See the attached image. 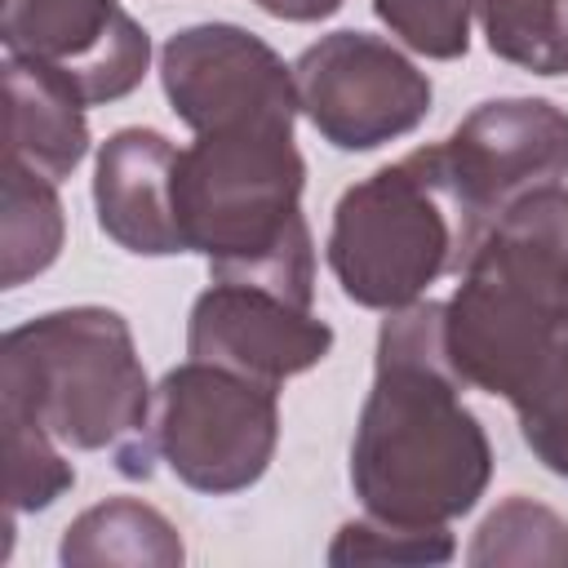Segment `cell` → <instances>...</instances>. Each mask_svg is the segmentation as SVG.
<instances>
[{"instance_id": "obj_1", "label": "cell", "mask_w": 568, "mask_h": 568, "mask_svg": "<svg viewBox=\"0 0 568 568\" xmlns=\"http://www.w3.org/2000/svg\"><path fill=\"white\" fill-rule=\"evenodd\" d=\"M444 346V302L386 311L373 386L351 439V488L368 519L390 528H448L493 479V444L462 404Z\"/></svg>"}, {"instance_id": "obj_2", "label": "cell", "mask_w": 568, "mask_h": 568, "mask_svg": "<svg viewBox=\"0 0 568 568\" xmlns=\"http://www.w3.org/2000/svg\"><path fill=\"white\" fill-rule=\"evenodd\" d=\"M306 164L293 124H235L195 133L178 151V226L213 280L266 284L315 306V244L302 217Z\"/></svg>"}, {"instance_id": "obj_3", "label": "cell", "mask_w": 568, "mask_h": 568, "mask_svg": "<svg viewBox=\"0 0 568 568\" xmlns=\"http://www.w3.org/2000/svg\"><path fill=\"white\" fill-rule=\"evenodd\" d=\"M0 408L40 422L67 448H106L129 479L155 475L146 368L129 320L111 306H62L9 328L0 342Z\"/></svg>"}, {"instance_id": "obj_4", "label": "cell", "mask_w": 568, "mask_h": 568, "mask_svg": "<svg viewBox=\"0 0 568 568\" xmlns=\"http://www.w3.org/2000/svg\"><path fill=\"white\" fill-rule=\"evenodd\" d=\"M484 222L462 204L444 146H417L342 191L328 226V271L346 302L399 311L435 280L462 271Z\"/></svg>"}, {"instance_id": "obj_5", "label": "cell", "mask_w": 568, "mask_h": 568, "mask_svg": "<svg viewBox=\"0 0 568 568\" xmlns=\"http://www.w3.org/2000/svg\"><path fill=\"white\" fill-rule=\"evenodd\" d=\"M280 386L244 377L226 364L186 359L155 386L160 462L204 497L253 488L280 444Z\"/></svg>"}, {"instance_id": "obj_6", "label": "cell", "mask_w": 568, "mask_h": 568, "mask_svg": "<svg viewBox=\"0 0 568 568\" xmlns=\"http://www.w3.org/2000/svg\"><path fill=\"white\" fill-rule=\"evenodd\" d=\"M297 106L337 151H377L408 138L430 115V75L390 40L368 31H333L293 62Z\"/></svg>"}, {"instance_id": "obj_7", "label": "cell", "mask_w": 568, "mask_h": 568, "mask_svg": "<svg viewBox=\"0 0 568 568\" xmlns=\"http://www.w3.org/2000/svg\"><path fill=\"white\" fill-rule=\"evenodd\" d=\"M160 84L191 133L235 124H297L293 67L235 22L182 27L160 49Z\"/></svg>"}, {"instance_id": "obj_8", "label": "cell", "mask_w": 568, "mask_h": 568, "mask_svg": "<svg viewBox=\"0 0 568 568\" xmlns=\"http://www.w3.org/2000/svg\"><path fill=\"white\" fill-rule=\"evenodd\" d=\"M439 146L462 204L488 226L519 195L568 178V111L546 98H493Z\"/></svg>"}, {"instance_id": "obj_9", "label": "cell", "mask_w": 568, "mask_h": 568, "mask_svg": "<svg viewBox=\"0 0 568 568\" xmlns=\"http://www.w3.org/2000/svg\"><path fill=\"white\" fill-rule=\"evenodd\" d=\"M0 40L71 80L89 106L129 98L151 67V36L120 0H4Z\"/></svg>"}, {"instance_id": "obj_10", "label": "cell", "mask_w": 568, "mask_h": 568, "mask_svg": "<svg viewBox=\"0 0 568 568\" xmlns=\"http://www.w3.org/2000/svg\"><path fill=\"white\" fill-rule=\"evenodd\" d=\"M333 351V324L266 284L213 280L186 320V355L284 386Z\"/></svg>"}, {"instance_id": "obj_11", "label": "cell", "mask_w": 568, "mask_h": 568, "mask_svg": "<svg viewBox=\"0 0 568 568\" xmlns=\"http://www.w3.org/2000/svg\"><path fill=\"white\" fill-rule=\"evenodd\" d=\"M178 146L160 129H115L98 146L93 164V209L106 240L138 257L186 253L178 226Z\"/></svg>"}, {"instance_id": "obj_12", "label": "cell", "mask_w": 568, "mask_h": 568, "mask_svg": "<svg viewBox=\"0 0 568 568\" xmlns=\"http://www.w3.org/2000/svg\"><path fill=\"white\" fill-rule=\"evenodd\" d=\"M4 102H9V142L4 155L40 169L44 178H71L89 155V115L84 98L58 71L4 53Z\"/></svg>"}, {"instance_id": "obj_13", "label": "cell", "mask_w": 568, "mask_h": 568, "mask_svg": "<svg viewBox=\"0 0 568 568\" xmlns=\"http://www.w3.org/2000/svg\"><path fill=\"white\" fill-rule=\"evenodd\" d=\"M58 559L67 568H102V564H129V568H178L186 559L178 528L169 515L138 497H106L89 510H80L58 541Z\"/></svg>"}, {"instance_id": "obj_14", "label": "cell", "mask_w": 568, "mask_h": 568, "mask_svg": "<svg viewBox=\"0 0 568 568\" xmlns=\"http://www.w3.org/2000/svg\"><path fill=\"white\" fill-rule=\"evenodd\" d=\"M67 217L58 182L4 155V213H0V288L44 275L62 253Z\"/></svg>"}, {"instance_id": "obj_15", "label": "cell", "mask_w": 568, "mask_h": 568, "mask_svg": "<svg viewBox=\"0 0 568 568\" xmlns=\"http://www.w3.org/2000/svg\"><path fill=\"white\" fill-rule=\"evenodd\" d=\"M475 18L493 58L532 75H568V0H475Z\"/></svg>"}, {"instance_id": "obj_16", "label": "cell", "mask_w": 568, "mask_h": 568, "mask_svg": "<svg viewBox=\"0 0 568 568\" xmlns=\"http://www.w3.org/2000/svg\"><path fill=\"white\" fill-rule=\"evenodd\" d=\"M510 408L519 417V435L532 448V457L550 475L568 479V311L550 328L528 377L515 386Z\"/></svg>"}, {"instance_id": "obj_17", "label": "cell", "mask_w": 568, "mask_h": 568, "mask_svg": "<svg viewBox=\"0 0 568 568\" xmlns=\"http://www.w3.org/2000/svg\"><path fill=\"white\" fill-rule=\"evenodd\" d=\"M466 559L475 568H497V564L568 568V524L550 506L515 493L497 510H488V519L475 528Z\"/></svg>"}, {"instance_id": "obj_18", "label": "cell", "mask_w": 568, "mask_h": 568, "mask_svg": "<svg viewBox=\"0 0 568 568\" xmlns=\"http://www.w3.org/2000/svg\"><path fill=\"white\" fill-rule=\"evenodd\" d=\"M0 417H4V448H9V519L22 510L53 506L75 484V466L62 457L58 439L40 422L13 408H0Z\"/></svg>"}, {"instance_id": "obj_19", "label": "cell", "mask_w": 568, "mask_h": 568, "mask_svg": "<svg viewBox=\"0 0 568 568\" xmlns=\"http://www.w3.org/2000/svg\"><path fill=\"white\" fill-rule=\"evenodd\" d=\"M373 13L430 62H457L470 49L475 0H373Z\"/></svg>"}, {"instance_id": "obj_20", "label": "cell", "mask_w": 568, "mask_h": 568, "mask_svg": "<svg viewBox=\"0 0 568 568\" xmlns=\"http://www.w3.org/2000/svg\"><path fill=\"white\" fill-rule=\"evenodd\" d=\"M457 541L448 528H390L377 519H351L328 546V564H448Z\"/></svg>"}, {"instance_id": "obj_21", "label": "cell", "mask_w": 568, "mask_h": 568, "mask_svg": "<svg viewBox=\"0 0 568 568\" xmlns=\"http://www.w3.org/2000/svg\"><path fill=\"white\" fill-rule=\"evenodd\" d=\"M262 13L280 18V22H324L333 18L346 0H253Z\"/></svg>"}]
</instances>
